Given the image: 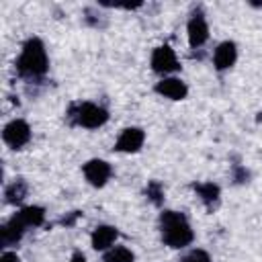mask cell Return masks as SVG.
<instances>
[{"label":"cell","mask_w":262,"mask_h":262,"mask_svg":"<svg viewBox=\"0 0 262 262\" xmlns=\"http://www.w3.org/2000/svg\"><path fill=\"white\" fill-rule=\"evenodd\" d=\"M16 217H18L27 227H37V225L43 223L45 211H43L41 207H25V209H20V211L16 213Z\"/></svg>","instance_id":"13"},{"label":"cell","mask_w":262,"mask_h":262,"mask_svg":"<svg viewBox=\"0 0 262 262\" xmlns=\"http://www.w3.org/2000/svg\"><path fill=\"white\" fill-rule=\"evenodd\" d=\"M151 68H154V72H158V74L176 72L180 66H178V59H176L174 49L168 47V45H162V47L154 49V53H151Z\"/></svg>","instance_id":"5"},{"label":"cell","mask_w":262,"mask_h":262,"mask_svg":"<svg viewBox=\"0 0 262 262\" xmlns=\"http://www.w3.org/2000/svg\"><path fill=\"white\" fill-rule=\"evenodd\" d=\"M143 139H145V135H143V131H141L139 127L123 129V133H121L119 139H117V149H119V151H127V154L137 151V149L143 145Z\"/></svg>","instance_id":"8"},{"label":"cell","mask_w":262,"mask_h":262,"mask_svg":"<svg viewBox=\"0 0 262 262\" xmlns=\"http://www.w3.org/2000/svg\"><path fill=\"white\" fill-rule=\"evenodd\" d=\"M194 190L199 192V196H201L207 205H213V203L219 199V186H217V184H213V182L194 184Z\"/></svg>","instance_id":"14"},{"label":"cell","mask_w":262,"mask_h":262,"mask_svg":"<svg viewBox=\"0 0 262 262\" xmlns=\"http://www.w3.org/2000/svg\"><path fill=\"white\" fill-rule=\"evenodd\" d=\"M180 262H211V258H209V254L203 252V250H192V252L186 254Z\"/></svg>","instance_id":"18"},{"label":"cell","mask_w":262,"mask_h":262,"mask_svg":"<svg viewBox=\"0 0 262 262\" xmlns=\"http://www.w3.org/2000/svg\"><path fill=\"white\" fill-rule=\"evenodd\" d=\"M188 43L192 47H201L207 39H209V27H207V20L203 14H194L190 20H188Z\"/></svg>","instance_id":"10"},{"label":"cell","mask_w":262,"mask_h":262,"mask_svg":"<svg viewBox=\"0 0 262 262\" xmlns=\"http://www.w3.org/2000/svg\"><path fill=\"white\" fill-rule=\"evenodd\" d=\"M160 227H162V239L170 248H184L192 242V229L186 217L178 211H164L160 215Z\"/></svg>","instance_id":"1"},{"label":"cell","mask_w":262,"mask_h":262,"mask_svg":"<svg viewBox=\"0 0 262 262\" xmlns=\"http://www.w3.org/2000/svg\"><path fill=\"white\" fill-rule=\"evenodd\" d=\"M237 59V49H235V43L233 41H223L217 45L215 53H213V63L217 70H227L235 63Z\"/></svg>","instance_id":"9"},{"label":"cell","mask_w":262,"mask_h":262,"mask_svg":"<svg viewBox=\"0 0 262 262\" xmlns=\"http://www.w3.org/2000/svg\"><path fill=\"white\" fill-rule=\"evenodd\" d=\"M145 194L156 203V205H160L162 203V196H164V190H162V186H160V182H156V180H151L149 184H147V188H145Z\"/></svg>","instance_id":"17"},{"label":"cell","mask_w":262,"mask_h":262,"mask_svg":"<svg viewBox=\"0 0 262 262\" xmlns=\"http://www.w3.org/2000/svg\"><path fill=\"white\" fill-rule=\"evenodd\" d=\"M133 254L131 250L123 248V246H117V248H111L106 254H104V262H133Z\"/></svg>","instance_id":"15"},{"label":"cell","mask_w":262,"mask_h":262,"mask_svg":"<svg viewBox=\"0 0 262 262\" xmlns=\"http://www.w3.org/2000/svg\"><path fill=\"white\" fill-rule=\"evenodd\" d=\"M117 229L113 225H98L92 231V248L94 250H108L117 239Z\"/></svg>","instance_id":"11"},{"label":"cell","mask_w":262,"mask_h":262,"mask_svg":"<svg viewBox=\"0 0 262 262\" xmlns=\"http://www.w3.org/2000/svg\"><path fill=\"white\" fill-rule=\"evenodd\" d=\"M2 137H4V141H6L10 147L18 149V147H23L25 143H29V139H31V127H29L25 121L14 119V121H10V123L4 127Z\"/></svg>","instance_id":"4"},{"label":"cell","mask_w":262,"mask_h":262,"mask_svg":"<svg viewBox=\"0 0 262 262\" xmlns=\"http://www.w3.org/2000/svg\"><path fill=\"white\" fill-rule=\"evenodd\" d=\"M16 70L23 76H43L47 72V53L37 37L29 39L23 45V51L16 59Z\"/></svg>","instance_id":"2"},{"label":"cell","mask_w":262,"mask_h":262,"mask_svg":"<svg viewBox=\"0 0 262 262\" xmlns=\"http://www.w3.org/2000/svg\"><path fill=\"white\" fill-rule=\"evenodd\" d=\"M76 123L82 125V127H88V129H96L100 125L106 123L108 119V113L98 106V104H92V102H82L76 106Z\"/></svg>","instance_id":"3"},{"label":"cell","mask_w":262,"mask_h":262,"mask_svg":"<svg viewBox=\"0 0 262 262\" xmlns=\"http://www.w3.org/2000/svg\"><path fill=\"white\" fill-rule=\"evenodd\" d=\"M84 176L92 186H104L111 176V166L104 160H90L84 164Z\"/></svg>","instance_id":"6"},{"label":"cell","mask_w":262,"mask_h":262,"mask_svg":"<svg viewBox=\"0 0 262 262\" xmlns=\"http://www.w3.org/2000/svg\"><path fill=\"white\" fill-rule=\"evenodd\" d=\"M156 92H160L162 96L172 98V100H182L188 94V88L180 78H164L156 84Z\"/></svg>","instance_id":"7"},{"label":"cell","mask_w":262,"mask_h":262,"mask_svg":"<svg viewBox=\"0 0 262 262\" xmlns=\"http://www.w3.org/2000/svg\"><path fill=\"white\" fill-rule=\"evenodd\" d=\"M70 262H86V256L84 254H80V252H76L74 256H72V260Z\"/></svg>","instance_id":"20"},{"label":"cell","mask_w":262,"mask_h":262,"mask_svg":"<svg viewBox=\"0 0 262 262\" xmlns=\"http://www.w3.org/2000/svg\"><path fill=\"white\" fill-rule=\"evenodd\" d=\"M6 201L8 203H20L23 199H25V194H27V184L23 182V180H16V182H12L8 188H6Z\"/></svg>","instance_id":"16"},{"label":"cell","mask_w":262,"mask_h":262,"mask_svg":"<svg viewBox=\"0 0 262 262\" xmlns=\"http://www.w3.org/2000/svg\"><path fill=\"white\" fill-rule=\"evenodd\" d=\"M0 262H20V260H18V256L14 252H4L2 258H0Z\"/></svg>","instance_id":"19"},{"label":"cell","mask_w":262,"mask_h":262,"mask_svg":"<svg viewBox=\"0 0 262 262\" xmlns=\"http://www.w3.org/2000/svg\"><path fill=\"white\" fill-rule=\"evenodd\" d=\"M25 229H27V225L14 215L8 223H4L2 225V244L4 246H10V244H16L20 237H23V233H25Z\"/></svg>","instance_id":"12"}]
</instances>
